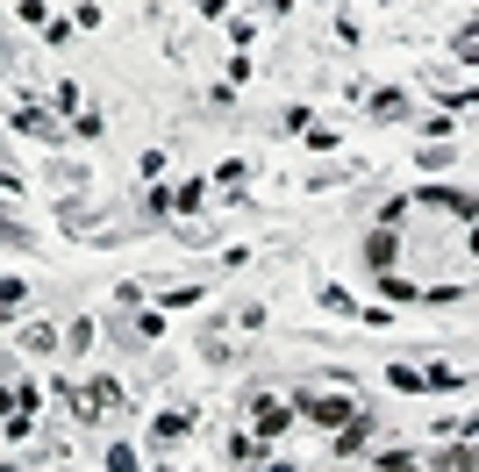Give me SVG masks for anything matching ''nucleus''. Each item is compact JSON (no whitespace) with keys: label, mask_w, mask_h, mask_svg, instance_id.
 Wrapping results in <instances>:
<instances>
[{"label":"nucleus","mask_w":479,"mask_h":472,"mask_svg":"<svg viewBox=\"0 0 479 472\" xmlns=\"http://www.w3.org/2000/svg\"><path fill=\"white\" fill-rule=\"evenodd\" d=\"M293 415H308V422H322V430H344V422L358 415V401H351L344 386H336V393H300V401H293Z\"/></svg>","instance_id":"f257e3e1"},{"label":"nucleus","mask_w":479,"mask_h":472,"mask_svg":"<svg viewBox=\"0 0 479 472\" xmlns=\"http://www.w3.org/2000/svg\"><path fill=\"white\" fill-rule=\"evenodd\" d=\"M251 408H258V444L280 437V430L293 422V401H272V393H251Z\"/></svg>","instance_id":"f03ea898"},{"label":"nucleus","mask_w":479,"mask_h":472,"mask_svg":"<svg viewBox=\"0 0 479 472\" xmlns=\"http://www.w3.org/2000/svg\"><path fill=\"white\" fill-rule=\"evenodd\" d=\"M115 401H122V386H115V379H94V386H87V408H79V422H100Z\"/></svg>","instance_id":"7ed1b4c3"},{"label":"nucleus","mask_w":479,"mask_h":472,"mask_svg":"<svg viewBox=\"0 0 479 472\" xmlns=\"http://www.w3.org/2000/svg\"><path fill=\"white\" fill-rule=\"evenodd\" d=\"M14 129H22V136H36V143H58V122H51L43 107H14Z\"/></svg>","instance_id":"20e7f679"},{"label":"nucleus","mask_w":479,"mask_h":472,"mask_svg":"<svg viewBox=\"0 0 479 472\" xmlns=\"http://www.w3.org/2000/svg\"><path fill=\"white\" fill-rule=\"evenodd\" d=\"M422 200H429V208H451L458 222H473V193H465V187H429Z\"/></svg>","instance_id":"39448f33"},{"label":"nucleus","mask_w":479,"mask_h":472,"mask_svg":"<svg viewBox=\"0 0 479 472\" xmlns=\"http://www.w3.org/2000/svg\"><path fill=\"white\" fill-rule=\"evenodd\" d=\"M365 258H373L380 273H393V258H401V236H393V229H380V236L365 244Z\"/></svg>","instance_id":"423d86ee"},{"label":"nucleus","mask_w":479,"mask_h":472,"mask_svg":"<svg viewBox=\"0 0 479 472\" xmlns=\"http://www.w3.org/2000/svg\"><path fill=\"white\" fill-rule=\"evenodd\" d=\"M380 293H393V301H422V286L401 280V273H380Z\"/></svg>","instance_id":"0eeeda50"},{"label":"nucleus","mask_w":479,"mask_h":472,"mask_svg":"<svg viewBox=\"0 0 479 472\" xmlns=\"http://www.w3.org/2000/svg\"><path fill=\"white\" fill-rule=\"evenodd\" d=\"M22 344H29V351H58V329H43V322H29V329H22Z\"/></svg>","instance_id":"6e6552de"},{"label":"nucleus","mask_w":479,"mask_h":472,"mask_svg":"<svg viewBox=\"0 0 479 472\" xmlns=\"http://www.w3.org/2000/svg\"><path fill=\"white\" fill-rule=\"evenodd\" d=\"M229 458H236V466H251V458H265V444H258V437H229Z\"/></svg>","instance_id":"1a4fd4ad"},{"label":"nucleus","mask_w":479,"mask_h":472,"mask_svg":"<svg viewBox=\"0 0 479 472\" xmlns=\"http://www.w3.org/2000/svg\"><path fill=\"white\" fill-rule=\"evenodd\" d=\"M151 430H158V444H172V437H187V415H158Z\"/></svg>","instance_id":"9d476101"},{"label":"nucleus","mask_w":479,"mask_h":472,"mask_svg":"<svg viewBox=\"0 0 479 472\" xmlns=\"http://www.w3.org/2000/svg\"><path fill=\"white\" fill-rule=\"evenodd\" d=\"M437 466H444V472H473V444H458V451H444Z\"/></svg>","instance_id":"9b49d317"},{"label":"nucleus","mask_w":479,"mask_h":472,"mask_svg":"<svg viewBox=\"0 0 479 472\" xmlns=\"http://www.w3.org/2000/svg\"><path fill=\"white\" fill-rule=\"evenodd\" d=\"M200 200H207V187H200V180H187V187L172 193V208H200Z\"/></svg>","instance_id":"f8f14e48"},{"label":"nucleus","mask_w":479,"mask_h":472,"mask_svg":"<svg viewBox=\"0 0 479 472\" xmlns=\"http://www.w3.org/2000/svg\"><path fill=\"white\" fill-rule=\"evenodd\" d=\"M373 472H415V451H386V458H380Z\"/></svg>","instance_id":"ddd939ff"},{"label":"nucleus","mask_w":479,"mask_h":472,"mask_svg":"<svg viewBox=\"0 0 479 472\" xmlns=\"http://www.w3.org/2000/svg\"><path fill=\"white\" fill-rule=\"evenodd\" d=\"M107 472H136V451H129V444H115V451H107Z\"/></svg>","instance_id":"4468645a"},{"label":"nucleus","mask_w":479,"mask_h":472,"mask_svg":"<svg viewBox=\"0 0 479 472\" xmlns=\"http://www.w3.org/2000/svg\"><path fill=\"white\" fill-rule=\"evenodd\" d=\"M0 65H7V51H0Z\"/></svg>","instance_id":"2eb2a0df"},{"label":"nucleus","mask_w":479,"mask_h":472,"mask_svg":"<svg viewBox=\"0 0 479 472\" xmlns=\"http://www.w3.org/2000/svg\"><path fill=\"white\" fill-rule=\"evenodd\" d=\"M0 472H7V466H0Z\"/></svg>","instance_id":"dca6fc26"}]
</instances>
